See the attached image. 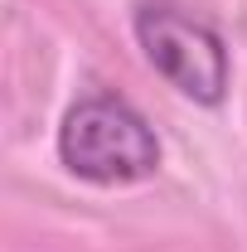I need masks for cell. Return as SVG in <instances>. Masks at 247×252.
<instances>
[{
	"label": "cell",
	"instance_id": "obj_1",
	"mask_svg": "<svg viewBox=\"0 0 247 252\" xmlns=\"http://www.w3.org/2000/svg\"><path fill=\"white\" fill-rule=\"evenodd\" d=\"M59 160L88 185H141L160 170V136L126 97L93 93L63 112Z\"/></svg>",
	"mask_w": 247,
	"mask_h": 252
},
{
	"label": "cell",
	"instance_id": "obj_2",
	"mask_svg": "<svg viewBox=\"0 0 247 252\" xmlns=\"http://www.w3.org/2000/svg\"><path fill=\"white\" fill-rule=\"evenodd\" d=\"M136 44L146 49L151 68L175 88L180 97L199 102V107H218L228 97V44L214 25L185 15L180 5L165 0H146L136 10Z\"/></svg>",
	"mask_w": 247,
	"mask_h": 252
}]
</instances>
